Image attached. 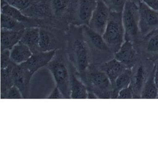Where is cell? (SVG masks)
I'll list each match as a JSON object with an SVG mask.
<instances>
[{"mask_svg": "<svg viewBox=\"0 0 158 158\" xmlns=\"http://www.w3.org/2000/svg\"><path fill=\"white\" fill-rule=\"evenodd\" d=\"M139 6L128 0L122 12V19L125 32V40L133 42L139 34Z\"/></svg>", "mask_w": 158, "mask_h": 158, "instance_id": "6", "label": "cell"}, {"mask_svg": "<svg viewBox=\"0 0 158 158\" xmlns=\"http://www.w3.org/2000/svg\"><path fill=\"white\" fill-rule=\"evenodd\" d=\"M78 76L86 86L88 90L94 93L98 99H111V83L99 64L91 63L85 73Z\"/></svg>", "mask_w": 158, "mask_h": 158, "instance_id": "1", "label": "cell"}, {"mask_svg": "<svg viewBox=\"0 0 158 158\" xmlns=\"http://www.w3.org/2000/svg\"><path fill=\"white\" fill-rule=\"evenodd\" d=\"M139 34L147 36L158 27V12L141 2L139 5Z\"/></svg>", "mask_w": 158, "mask_h": 158, "instance_id": "7", "label": "cell"}, {"mask_svg": "<svg viewBox=\"0 0 158 158\" xmlns=\"http://www.w3.org/2000/svg\"><path fill=\"white\" fill-rule=\"evenodd\" d=\"M33 75L23 64H15L12 73L14 85L20 89L23 99L29 98L30 83Z\"/></svg>", "mask_w": 158, "mask_h": 158, "instance_id": "9", "label": "cell"}, {"mask_svg": "<svg viewBox=\"0 0 158 158\" xmlns=\"http://www.w3.org/2000/svg\"><path fill=\"white\" fill-rule=\"evenodd\" d=\"M146 50L153 55L158 53V33L152 36L148 40Z\"/></svg>", "mask_w": 158, "mask_h": 158, "instance_id": "28", "label": "cell"}, {"mask_svg": "<svg viewBox=\"0 0 158 158\" xmlns=\"http://www.w3.org/2000/svg\"><path fill=\"white\" fill-rule=\"evenodd\" d=\"M132 69L127 68L117 78L112 85L111 99H117L119 91L127 87L131 84Z\"/></svg>", "mask_w": 158, "mask_h": 158, "instance_id": "22", "label": "cell"}, {"mask_svg": "<svg viewBox=\"0 0 158 158\" xmlns=\"http://www.w3.org/2000/svg\"><path fill=\"white\" fill-rule=\"evenodd\" d=\"M129 1L132 2H134V3H135V4L138 5V6L139 3L142 2V0H129Z\"/></svg>", "mask_w": 158, "mask_h": 158, "instance_id": "37", "label": "cell"}, {"mask_svg": "<svg viewBox=\"0 0 158 158\" xmlns=\"http://www.w3.org/2000/svg\"><path fill=\"white\" fill-rule=\"evenodd\" d=\"M57 51V50H52L48 51L35 52L26 62L22 64L34 75L40 69L48 66L54 58Z\"/></svg>", "mask_w": 158, "mask_h": 158, "instance_id": "11", "label": "cell"}, {"mask_svg": "<svg viewBox=\"0 0 158 158\" xmlns=\"http://www.w3.org/2000/svg\"><path fill=\"white\" fill-rule=\"evenodd\" d=\"M111 11L122 13L128 0H102Z\"/></svg>", "mask_w": 158, "mask_h": 158, "instance_id": "27", "label": "cell"}, {"mask_svg": "<svg viewBox=\"0 0 158 158\" xmlns=\"http://www.w3.org/2000/svg\"><path fill=\"white\" fill-rule=\"evenodd\" d=\"M28 17H49L52 14L50 0H35L32 5L22 11Z\"/></svg>", "mask_w": 158, "mask_h": 158, "instance_id": "15", "label": "cell"}, {"mask_svg": "<svg viewBox=\"0 0 158 158\" xmlns=\"http://www.w3.org/2000/svg\"><path fill=\"white\" fill-rule=\"evenodd\" d=\"M15 64L12 62L9 65L1 69V98L5 99L8 90L14 85L12 73Z\"/></svg>", "mask_w": 158, "mask_h": 158, "instance_id": "20", "label": "cell"}, {"mask_svg": "<svg viewBox=\"0 0 158 158\" xmlns=\"http://www.w3.org/2000/svg\"><path fill=\"white\" fill-rule=\"evenodd\" d=\"M12 62L10 59V50L2 51L1 54V69L4 68Z\"/></svg>", "mask_w": 158, "mask_h": 158, "instance_id": "31", "label": "cell"}, {"mask_svg": "<svg viewBox=\"0 0 158 158\" xmlns=\"http://www.w3.org/2000/svg\"><path fill=\"white\" fill-rule=\"evenodd\" d=\"M142 2L158 12V0H142Z\"/></svg>", "mask_w": 158, "mask_h": 158, "instance_id": "34", "label": "cell"}, {"mask_svg": "<svg viewBox=\"0 0 158 158\" xmlns=\"http://www.w3.org/2000/svg\"><path fill=\"white\" fill-rule=\"evenodd\" d=\"M5 99H23V98L20 89L14 85L8 90Z\"/></svg>", "mask_w": 158, "mask_h": 158, "instance_id": "30", "label": "cell"}, {"mask_svg": "<svg viewBox=\"0 0 158 158\" xmlns=\"http://www.w3.org/2000/svg\"><path fill=\"white\" fill-rule=\"evenodd\" d=\"M98 0H78L76 18L80 25H88L94 10L97 7Z\"/></svg>", "mask_w": 158, "mask_h": 158, "instance_id": "14", "label": "cell"}, {"mask_svg": "<svg viewBox=\"0 0 158 158\" xmlns=\"http://www.w3.org/2000/svg\"><path fill=\"white\" fill-rule=\"evenodd\" d=\"M47 99H65L63 94L62 93L59 88L56 86L53 90L51 92Z\"/></svg>", "mask_w": 158, "mask_h": 158, "instance_id": "33", "label": "cell"}, {"mask_svg": "<svg viewBox=\"0 0 158 158\" xmlns=\"http://www.w3.org/2000/svg\"><path fill=\"white\" fill-rule=\"evenodd\" d=\"M40 32V28L37 27H26L21 40L30 48L33 53L40 51L39 45Z\"/></svg>", "mask_w": 158, "mask_h": 158, "instance_id": "19", "label": "cell"}, {"mask_svg": "<svg viewBox=\"0 0 158 158\" xmlns=\"http://www.w3.org/2000/svg\"><path fill=\"white\" fill-rule=\"evenodd\" d=\"M50 2L52 14L58 17L63 15L70 6V0H50Z\"/></svg>", "mask_w": 158, "mask_h": 158, "instance_id": "26", "label": "cell"}, {"mask_svg": "<svg viewBox=\"0 0 158 158\" xmlns=\"http://www.w3.org/2000/svg\"><path fill=\"white\" fill-rule=\"evenodd\" d=\"M155 70L156 67L150 74L143 86L141 99H157L158 98V90L155 81Z\"/></svg>", "mask_w": 158, "mask_h": 158, "instance_id": "23", "label": "cell"}, {"mask_svg": "<svg viewBox=\"0 0 158 158\" xmlns=\"http://www.w3.org/2000/svg\"><path fill=\"white\" fill-rule=\"evenodd\" d=\"M149 59L153 63L155 67L156 68H158V53L153 55Z\"/></svg>", "mask_w": 158, "mask_h": 158, "instance_id": "35", "label": "cell"}, {"mask_svg": "<svg viewBox=\"0 0 158 158\" xmlns=\"http://www.w3.org/2000/svg\"><path fill=\"white\" fill-rule=\"evenodd\" d=\"M11 0H4V1L6 2V3H9Z\"/></svg>", "mask_w": 158, "mask_h": 158, "instance_id": "38", "label": "cell"}, {"mask_svg": "<svg viewBox=\"0 0 158 158\" xmlns=\"http://www.w3.org/2000/svg\"><path fill=\"white\" fill-rule=\"evenodd\" d=\"M102 36L104 41L114 54L125 40V32L122 19V13L111 11L109 22Z\"/></svg>", "mask_w": 158, "mask_h": 158, "instance_id": "4", "label": "cell"}, {"mask_svg": "<svg viewBox=\"0 0 158 158\" xmlns=\"http://www.w3.org/2000/svg\"><path fill=\"white\" fill-rule=\"evenodd\" d=\"M24 30L21 31L1 30V51L5 50H10L15 45L19 43L22 40Z\"/></svg>", "mask_w": 158, "mask_h": 158, "instance_id": "18", "label": "cell"}, {"mask_svg": "<svg viewBox=\"0 0 158 158\" xmlns=\"http://www.w3.org/2000/svg\"><path fill=\"white\" fill-rule=\"evenodd\" d=\"M33 53L30 48L21 41L10 50L12 62L18 65L26 62Z\"/></svg>", "mask_w": 158, "mask_h": 158, "instance_id": "17", "label": "cell"}, {"mask_svg": "<svg viewBox=\"0 0 158 158\" xmlns=\"http://www.w3.org/2000/svg\"><path fill=\"white\" fill-rule=\"evenodd\" d=\"M70 69L71 99H87L88 94L87 88L77 74L75 68L70 62Z\"/></svg>", "mask_w": 158, "mask_h": 158, "instance_id": "13", "label": "cell"}, {"mask_svg": "<svg viewBox=\"0 0 158 158\" xmlns=\"http://www.w3.org/2000/svg\"><path fill=\"white\" fill-rule=\"evenodd\" d=\"M50 71L57 86L65 99L70 97V61L67 54L57 51L54 58L47 66Z\"/></svg>", "mask_w": 158, "mask_h": 158, "instance_id": "3", "label": "cell"}, {"mask_svg": "<svg viewBox=\"0 0 158 158\" xmlns=\"http://www.w3.org/2000/svg\"><path fill=\"white\" fill-rule=\"evenodd\" d=\"M111 10L102 0H98L88 26L92 30L102 35L110 19Z\"/></svg>", "mask_w": 158, "mask_h": 158, "instance_id": "8", "label": "cell"}, {"mask_svg": "<svg viewBox=\"0 0 158 158\" xmlns=\"http://www.w3.org/2000/svg\"><path fill=\"white\" fill-rule=\"evenodd\" d=\"M1 30L10 31H21L25 29V25L4 14L1 16Z\"/></svg>", "mask_w": 158, "mask_h": 158, "instance_id": "24", "label": "cell"}, {"mask_svg": "<svg viewBox=\"0 0 158 158\" xmlns=\"http://www.w3.org/2000/svg\"><path fill=\"white\" fill-rule=\"evenodd\" d=\"M67 48V55L78 75L85 73L92 62L90 49L81 30L80 34L73 35Z\"/></svg>", "mask_w": 158, "mask_h": 158, "instance_id": "2", "label": "cell"}, {"mask_svg": "<svg viewBox=\"0 0 158 158\" xmlns=\"http://www.w3.org/2000/svg\"><path fill=\"white\" fill-rule=\"evenodd\" d=\"M132 43L129 40H125L119 49L114 55L115 59L123 63L127 68L130 69H132L139 60Z\"/></svg>", "mask_w": 158, "mask_h": 158, "instance_id": "12", "label": "cell"}, {"mask_svg": "<svg viewBox=\"0 0 158 158\" xmlns=\"http://www.w3.org/2000/svg\"><path fill=\"white\" fill-rule=\"evenodd\" d=\"M1 13L6 15L24 25L26 23L29 24L30 27H37L32 18L27 16L22 11L13 7L9 3H6L2 5Z\"/></svg>", "mask_w": 158, "mask_h": 158, "instance_id": "21", "label": "cell"}, {"mask_svg": "<svg viewBox=\"0 0 158 158\" xmlns=\"http://www.w3.org/2000/svg\"><path fill=\"white\" fill-rule=\"evenodd\" d=\"M99 66L109 77L112 85L116 78L127 69V67L123 63L117 60L114 57Z\"/></svg>", "mask_w": 158, "mask_h": 158, "instance_id": "16", "label": "cell"}, {"mask_svg": "<svg viewBox=\"0 0 158 158\" xmlns=\"http://www.w3.org/2000/svg\"><path fill=\"white\" fill-rule=\"evenodd\" d=\"M117 99H134V93L130 85L119 91Z\"/></svg>", "mask_w": 158, "mask_h": 158, "instance_id": "32", "label": "cell"}, {"mask_svg": "<svg viewBox=\"0 0 158 158\" xmlns=\"http://www.w3.org/2000/svg\"><path fill=\"white\" fill-rule=\"evenodd\" d=\"M155 81L157 86V90H158V68H156L155 72Z\"/></svg>", "mask_w": 158, "mask_h": 158, "instance_id": "36", "label": "cell"}, {"mask_svg": "<svg viewBox=\"0 0 158 158\" xmlns=\"http://www.w3.org/2000/svg\"><path fill=\"white\" fill-rule=\"evenodd\" d=\"M39 45L40 51H48L56 50L53 47L52 39L50 34L42 28H40Z\"/></svg>", "mask_w": 158, "mask_h": 158, "instance_id": "25", "label": "cell"}, {"mask_svg": "<svg viewBox=\"0 0 158 158\" xmlns=\"http://www.w3.org/2000/svg\"><path fill=\"white\" fill-rule=\"evenodd\" d=\"M82 31L84 38L90 50L92 49L98 52L97 55L113 53L104 41L102 35L92 30L87 25L82 26Z\"/></svg>", "mask_w": 158, "mask_h": 158, "instance_id": "10", "label": "cell"}, {"mask_svg": "<svg viewBox=\"0 0 158 158\" xmlns=\"http://www.w3.org/2000/svg\"><path fill=\"white\" fill-rule=\"evenodd\" d=\"M35 0H11L9 4L22 11L28 9Z\"/></svg>", "mask_w": 158, "mask_h": 158, "instance_id": "29", "label": "cell"}, {"mask_svg": "<svg viewBox=\"0 0 158 158\" xmlns=\"http://www.w3.org/2000/svg\"><path fill=\"white\" fill-rule=\"evenodd\" d=\"M155 68L153 63L148 60H139L132 68L130 86L134 93V99H141L143 86L150 74Z\"/></svg>", "mask_w": 158, "mask_h": 158, "instance_id": "5", "label": "cell"}]
</instances>
